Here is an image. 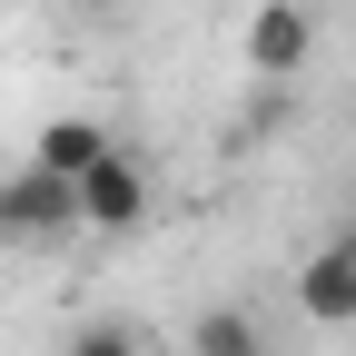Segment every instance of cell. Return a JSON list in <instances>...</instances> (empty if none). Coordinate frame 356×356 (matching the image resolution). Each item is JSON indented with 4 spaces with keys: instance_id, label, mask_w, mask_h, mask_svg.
Segmentation results:
<instances>
[{
    "instance_id": "obj_1",
    "label": "cell",
    "mask_w": 356,
    "mask_h": 356,
    "mask_svg": "<svg viewBox=\"0 0 356 356\" xmlns=\"http://www.w3.org/2000/svg\"><path fill=\"white\" fill-rule=\"evenodd\" d=\"M79 228L89 218H79V178L70 168H50V159L0 168V248H60Z\"/></svg>"
},
{
    "instance_id": "obj_2",
    "label": "cell",
    "mask_w": 356,
    "mask_h": 356,
    "mask_svg": "<svg viewBox=\"0 0 356 356\" xmlns=\"http://www.w3.org/2000/svg\"><path fill=\"white\" fill-rule=\"evenodd\" d=\"M238 50H248V70H257L267 89H287V79L307 70V50H317V20H307V0H257L248 30H238Z\"/></svg>"
},
{
    "instance_id": "obj_3",
    "label": "cell",
    "mask_w": 356,
    "mask_h": 356,
    "mask_svg": "<svg viewBox=\"0 0 356 356\" xmlns=\"http://www.w3.org/2000/svg\"><path fill=\"white\" fill-rule=\"evenodd\" d=\"M297 317L307 327H356V228H337L297 257Z\"/></svg>"
},
{
    "instance_id": "obj_4",
    "label": "cell",
    "mask_w": 356,
    "mask_h": 356,
    "mask_svg": "<svg viewBox=\"0 0 356 356\" xmlns=\"http://www.w3.org/2000/svg\"><path fill=\"white\" fill-rule=\"evenodd\" d=\"M79 218H89V238H129V228L149 218V168L129 159V149L89 159V168H79Z\"/></svg>"
},
{
    "instance_id": "obj_5",
    "label": "cell",
    "mask_w": 356,
    "mask_h": 356,
    "mask_svg": "<svg viewBox=\"0 0 356 356\" xmlns=\"http://www.w3.org/2000/svg\"><path fill=\"white\" fill-rule=\"evenodd\" d=\"M188 356H277V346L248 307H208V317H188Z\"/></svg>"
},
{
    "instance_id": "obj_6",
    "label": "cell",
    "mask_w": 356,
    "mask_h": 356,
    "mask_svg": "<svg viewBox=\"0 0 356 356\" xmlns=\"http://www.w3.org/2000/svg\"><path fill=\"white\" fill-rule=\"evenodd\" d=\"M109 149H119V139H109L99 119H50V129L30 139V159H50V168H70V178H79L89 159H109Z\"/></svg>"
},
{
    "instance_id": "obj_7",
    "label": "cell",
    "mask_w": 356,
    "mask_h": 356,
    "mask_svg": "<svg viewBox=\"0 0 356 356\" xmlns=\"http://www.w3.org/2000/svg\"><path fill=\"white\" fill-rule=\"evenodd\" d=\"M60 356H149V337H139V327H129V317H79Z\"/></svg>"
},
{
    "instance_id": "obj_8",
    "label": "cell",
    "mask_w": 356,
    "mask_h": 356,
    "mask_svg": "<svg viewBox=\"0 0 356 356\" xmlns=\"http://www.w3.org/2000/svg\"><path fill=\"white\" fill-rule=\"evenodd\" d=\"M40 10H109V0H40Z\"/></svg>"
}]
</instances>
